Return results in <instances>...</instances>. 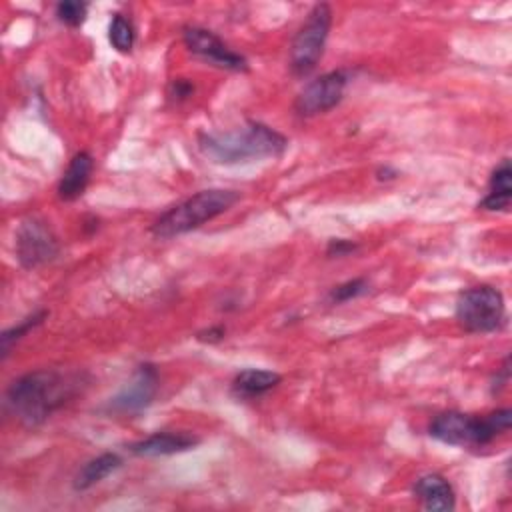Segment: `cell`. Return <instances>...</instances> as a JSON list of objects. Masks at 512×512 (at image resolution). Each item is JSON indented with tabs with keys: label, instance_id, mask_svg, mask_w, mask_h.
Segmentation results:
<instances>
[{
	"label": "cell",
	"instance_id": "1",
	"mask_svg": "<svg viewBox=\"0 0 512 512\" xmlns=\"http://www.w3.org/2000/svg\"><path fill=\"white\" fill-rule=\"evenodd\" d=\"M84 386L82 374L60 370H34L16 378L6 390L8 412L28 428L40 426L68 404Z\"/></svg>",
	"mask_w": 512,
	"mask_h": 512
},
{
	"label": "cell",
	"instance_id": "2",
	"mask_svg": "<svg viewBox=\"0 0 512 512\" xmlns=\"http://www.w3.org/2000/svg\"><path fill=\"white\" fill-rule=\"evenodd\" d=\"M288 146L286 136L262 122H248L230 132H206L198 136L200 152L214 164H244L280 156Z\"/></svg>",
	"mask_w": 512,
	"mask_h": 512
},
{
	"label": "cell",
	"instance_id": "3",
	"mask_svg": "<svg viewBox=\"0 0 512 512\" xmlns=\"http://www.w3.org/2000/svg\"><path fill=\"white\" fill-rule=\"evenodd\" d=\"M240 200V192L226 188L200 190L176 206L168 208L160 218L154 220L150 232L156 238H174L190 230L200 228L202 224L214 220L216 216L230 210Z\"/></svg>",
	"mask_w": 512,
	"mask_h": 512
},
{
	"label": "cell",
	"instance_id": "4",
	"mask_svg": "<svg viewBox=\"0 0 512 512\" xmlns=\"http://www.w3.org/2000/svg\"><path fill=\"white\" fill-rule=\"evenodd\" d=\"M512 424V412L508 408L494 410L486 416H470L464 412L448 410L432 418L428 434L438 442L450 446H486L500 434H506Z\"/></svg>",
	"mask_w": 512,
	"mask_h": 512
},
{
	"label": "cell",
	"instance_id": "5",
	"mask_svg": "<svg viewBox=\"0 0 512 512\" xmlns=\"http://www.w3.org/2000/svg\"><path fill=\"white\" fill-rule=\"evenodd\" d=\"M456 322L470 334L500 330L506 322L504 296L498 288L480 284L464 290L456 300Z\"/></svg>",
	"mask_w": 512,
	"mask_h": 512
},
{
	"label": "cell",
	"instance_id": "6",
	"mask_svg": "<svg viewBox=\"0 0 512 512\" xmlns=\"http://www.w3.org/2000/svg\"><path fill=\"white\" fill-rule=\"evenodd\" d=\"M330 26H332L330 6L324 2L314 4L290 46L288 62H290L292 74L306 76L318 66V62L324 54Z\"/></svg>",
	"mask_w": 512,
	"mask_h": 512
},
{
	"label": "cell",
	"instance_id": "7",
	"mask_svg": "<svg viewBox=\"0 0 512 512\" xmlns=\"http://www.w3.org/2000/svg\"><path fill=\"white\" fill-rule=\"evenodd\" d=\"M14 248L20 266L26 270H34L52 262L60 250L52 228L38 216H28L20 222Z\"/></svg>",
	"mask_w": 512,
	"mask_h": 512
},
{
	"label": "cell",
	"instance_id": "8",
	"mask_svg": "<svg viewBox=\"0 0 512 512\" xmlns=\"http://www.w3.org/2000/svg\"><path fill=\"white\" fill-rule=\"evenodd\" d=\"M346 86H348L346 70H332L314 78L296 96L294 100L296 114L308 118V116H318L332 110L344 98Z\"/></svg>",
	"mask_w": 512,
	"mask_h": 512
},
{
	"label": "cell",
	"instance_id": "9",
	"mask_svg": "<svg viewBox=\"0 0 512 512\" xmlns=\"http://www.w3.org/2000/svg\"><path fill=\"white\" fill-rule=\"evenodd\" d=\"M182 40L186 48L202 58L204 62H210L212 66L232 70V72H246L248 62L242 54L228 48L212 30L200 28V26H186L182 32Z\"/></svg>",
	"mask_w": 512,
	"mask_h": 512
},
{
	"label": "cell",
	"instance_id": "10",
	"mask_svg": "<svg viewBox=\"0 0 512 512\" xmlns=\"http://www.w3.org/2000/svg\"><path fill=\"white\" fill-rule=\"evenodd\" d=\"M158 392V372L152 364H140L132 374L130 382L106 404L112 414L132 416L148 408Z\"/></svg>",
	"mask_w": 512,
	"mask_h": 512
},
{
	"label": "cell",
	"instance_id": "11",
	"mask_svg": "<svg viewBox=\"0 0 512 512\" xmlns=\"http://www.w3.org/2000/svg\"><path fill=\"white\" fill-rule=\"evenodd\" d=\"M200 444V438L192 432H156L134 444H130V452L134 456H170L192 450Z\"/></svg>",
	"mask_w": 512,
	"mask_h": 512
},
{
	"label": "cell",
	"instance_id": "12",
	"mask_svg": "<svg viewBox=\"0 0 512 512\" xmlns=\"http://www.w3.org/2000/svg\"><path fill=\"white\" fill-rule=\"evenodd\" d=\"M414 496L430 512H448L456 506V494L452 484L436 472L424 474L414 482Z\"/></svg>",
	"mask_w": 512,
	"mask_h": 512
},
{
	"label": "cell",
	"instance_id": "13",
	"mask_svg": "<svg viewBox=\"0 0 512 512\" xmlns=\"http://www.w3.org/2000/svg\"><path fill=\"white\" fill-rule=\"evenodd\" d=\"M92 168H94V160H92L90 152H84V150L76 152L58 182V188H56L58 198L64 202H72V200L80 198L88 186Z\"/></svg>",
	"mask_w": 512,
	"mask_h": 512
},
{
	"label": "cell",
	"instance_id": "14",
	"mask_svg": "<svg viewBox=\"0 0 512 512\" xmlns=\"http://www.w3.org/2000/svg\"><path fill=\"white\" fill-rule=\"evenodd\" d=\"M282 376L274 370H262V368H246L238 372L232 380V394L242 400L258 398L272 388L280 384Z\"/></svg>",
	"mask_w": 512,
	"mask_h": 512
},
{
	"label": "cell",
	"instance_id": "15",
	"mask_svg": "<svg viewBox=\"0 0 512 512\" xmlns=\"http://www.w3.org/2000/svg\"><path fill=\"white\" fill-rule=\"evenodd\" d=\"M512 200V168H510V160L504 158L492 172L490 176V186H488V194L478 202V208L482 210H508Z\"/></svg>",
	"mask_w": 512,
	"mask_h": 512
},
{
	"label": "cell",
	"instance_id": "16",
	"mask_svg": "<svg viewBox=\"0 0 512 512\" xmlns=\"http://www.w3.org/2000/svg\"><path fill=\"white\" fill-rule=\"evenodd\" d=\"M122 458L114 452H104L92 460H88L74 476V490H88L94 484L102 482L108 474L120 468Z\"/></svg>",
	"mask_w": 512,
	"mask_h": 512
},
{
	"label": "cell",
	"instance_id": "17",
	"mask_svg": "<svg viewBox=\"0 0 512 512\" xmlns=\"http://www.w3.org/2000/svg\"><path fill=\"white\" fill-rule=\"evenodd\" d=\"M48 318V310H38L30 316H26L22 322H18L16 326L8 328L2 332L0 336V350H2V360L10 354V348L14 346V342H18L24 334H28L30 330H34L36 326H40L44 320Z\"/></svg>",
	"mask_w": 512,
	"mask_h": 512
},
{
	"label": "cell",
	"instance_id": "18",
	"mask_svg": "<svg viewBox=\"0 0 512 512\" xmlns=\"http://www.w3.org/2000/svg\"><path fill=\"white\" fill-rule=\"evenodd\" d=\"M108 40L114 50L128 54L134 46V26L124 14H114L108 26Z\"/></svg>",
	"mask_w": 512,
	"mask_h": 512
},
{
	"label": "cell",
	"instance_id": "19",
	"mask_svg": "<svg viewBox=\"0 0 512 512\" xmlns=\"http://www.w3.org/2000/svg\"><path fill=\"white\" fill-rule=\"evenodd\" d=\"M368 290H370V286H368L366 278H352V280H346V282L334 286L330 290L328 298L334 304H342V302H348V300H354V298L366 294Z\"/></svg>",
	"mask_w": 512,
	"mask_h": 512
},
{
	"label": "cell",
	"instance_id": "20",
	"mask_svg": "<svg viewBox=\"0 0 512 512\" xmlns=\"http://www.w3.org/2000/svg\"><path fill=\"white\" fill-rule=\"evenodd\" d=\"M86 12H88V4L86 2H78V0H64L56 4V18L70 26L76 28L86 20Z\"/></svg>",
	"mask_w": 512,
	"mask_h": 512
},
{
	"label": "cell",
	"instance_id": "21",
	"mask_svg": "<svg viewBox=\"0 0 512 512\" xmlns=\"http://www.w3.org/2000/svg\"><path fill=\"white\" fill-rule=\"evenodd\" d=\"M356 250H358V244H356V242H352V240H348V238H332V240L328 242L326 254L340 258V256H348V254H352V252H356Z\"/></svg>",
	"mask_w": 512,
	"mask_h": 512
},
{
	"label": "cell",
	"instance_id": "22",
	"mask_svg": "<svg viewBox=\"0 0 512 512\" xmlns=\"http://www.w3.org/2000/svg\"><path fill=\"white\" fill-rule=\"evenodd\" d=\"M192 90H194V86H192L188 80L178 78V80H174L172 86H170V96H172L174 100H184V98H188V96L192 94Z\"/></svg>",
	"mask_w": 512,
	"mask_h": 512
},
{
	"label": "cell",
	"instance_id": "23",
	"mask_svg": "<svg viewBox=\"0 0 512 512\" xmlns=\"http://www.w3.org/2000/svg\"><path fill=\"white\" fill-rule=\"evenodd\" d=\"M224 328L222 326H214V328H208V330H204V332H198V340H202V342H218V340H222L224 338Z\"/></svg>",
	"mask_w": 512,
	"mask_h": 512
}]
</instances>
